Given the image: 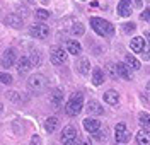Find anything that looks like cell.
I'll return each mask as SVG.
<instances>
[{
    "instance_id": "obj_1",
    "label": "cell",
    "mask_w": 150,
    "mask_h": 145,
    "mask_svg": "<svg viewBox=\"0 0 150 145\" xmlns=\"http://www.w3.org/2000/svg\"><path fill=\"white\" fill-rule=\"evenodd\" d=\"M91 28L99 36H112V33H114V26L111 22H108L106 19H101V17H92L91 19Z\"/></svg>"
},
{
    "instance_id": "obj_2",
    "label": "cell",
    "mask_w": 150,
    "mask_h": 145,
    "mask_svg": "<svg viewBox=\"0 0 150 145\" xmlns=\"http://www.w3.org/2000/svg\"><path fill=\"white\" fill-rule=\"evenodd\" d=\"M82 103H84V96L80 94V92H74L70 99L67 101V115L68 116H77L80 115V111H82Z\"/></svg>"
},
{
    "instance_id": "obj_3",
    "label": "cell",
    "mask_w": 150,
    "mask_h": 145,
    "mask_svg": "<svg viewBox=\"0 0 150 145\" xmlns=\"http://www.w3.org/2000/svg\"><path fill=\"white\" fill-rule=\"evenodd\" d=\"M80 142H82V138L79 137L75 126L67 125L63 128V132H62V144L63 145H80Z\"/></svg>"
},
{
    "instance_id": "obj_4",
    "label": "cell",
    "mask_w": 150,
    "mask_h": 145,
    "mask_svg": "<svg viewBox=\"0 0 150 145\" xmlns=\"http://www.w3.org/2000/svg\"><path fill=\"white\" fill-rule=\"evenodd\" d=\"M28 86H29L31 91H34V92H41V91H45V87H46V77L41 75V74H34V75L29 77Z\"/></svg>"
},
{
    "instance_id": "obj_5",
    "label": "cell",
    "mask_w": 150,
    "mask_h": 145,
    "mask_svg": "<svg viewBox=\"0 0 150 145\" xmlns=\"http://www.w3.org/2000/svg\"><path fill=\"white\" fill-rule=\"evenodd\" d=\"M114 138H116L118 144H126L131 138L130 130H128V126L125 125V123H118L116 125V128H114Z\"/></svg>"
},
{
    "instance_id": "obj_6",
    "label": "cell",
    "mask_w": 150,
    "mask_h": 145,
    "mask_svg": "<svg viewBox=\"0 0 150 145\" xmlns=\"http://www.w3.org/2000/svg\"><path fill=\"white\" fill-rule=\"evenodd\" d=\"M50 60L53 65H63V63H67V51L60 46H55V48H51Z\"/></svg>"
},
{
    "instance_id": "obj_7",
    "label": "cell",
    "mask_w": 150,
    "mask_h": 145,
    "mask_svg": "<svg viewBox=\"0 0 150 145\" xmlns=\"http://www.w3.org/2000/svg\"><path fill=\"white\" fill-rule=\"evenodd\" d=\"M29 34L33 38H38V39H45L50 36V28L46 24H33L29 28Z\"/></svg>"
},
{
    "instance_id": "obj_8",
    "label": "cell",
    "mask_w": 150,
    "mask_h": 145,
    "mask_svg": "<svg viewBox=\"0 0 150 145\" xmlns=\"http://www.w3.org/2000/svg\"><path fill=\"white\" fill-rule=\"evenodd\" d=\"M16 63V51L14 50H5L2 53V68H10Z\"/></svg>"
},
{
    "instance_id": "obj_9",
    "label": "cell",
    "mask_w": 150,
    "mask_h": 145,
    "mask_svg": "<svg viewBox=\"0 0 150 145\" xmlns=\"http://www.w3.org/2000/svg\"><path fill=\"white\" fill-rule=\"evenodd\" d=\"M133 10V5H131V0H121L118 4V16L120 17H128Z\"/></svg>"
},
{
    "instance_id": "obj_10",
    "label": "cell",
    "mask_w": 150,
    "mask_h": 145,
    "mask_svg": "<svg viewBox=\"0 0 150 145\" xmlns=\"http://www.w3.org/2000/svg\"><path fill=\"white\" fill-rule=\"evenodd\" d=\"M130 48L135 51V53H143L145 51V39L142 38V36H135V38L130 41Z\"/></svg>"
},
{
    "instance_id": "obj_11",
    "label": "cell",
    "mask_w": 150,
    "mask_h": 145,
    "mask_svg": "<svg viewBox=\"0 0 150 145\" xmlns=\"http://www.w3.org/2000/svg\"><path fill=\"white\" fill-rule=\"evenodd\" d=\"M50 103L55 108H60L63 103V91L62 89H53L51 94H50Z\"/></svg>"
},
{
    "instance_id": "obj_12",
    "label": "cell",
    "mask_w": 150,
    "mask_h": 145,
    "mask_svg": "<svg viewBox=\"0 0 150 145\" xmlns=\"http://www.w3.org/2000/svg\"><path fill=\"white\" fill-rule=\"evenodd\" d=\"M31 58H26V57H21L17 62V72L19 75H26L29 72V68H31Z\"/></svg>"
},
{
    "instance_id": "obj_13",
    "label": "cell",
    "mask_w": 150,
    "mask_h": 145,
    "mask_svg": "<svg viewBox=\"0 0 150 145\" xmlns=\"http://www.w3.org/2000/svg\"><path fill=\"white\" fill-rule=\"evenodd\" d=\"M87 113H89V115L97 116V115H103V113H104V109H103V106H101V104H99L97 101L91 99V101L87 103Z\"/></svg>"
},
{
    "instance_id": "obj_14",
    "label": "cell",
    "mask_w": 150,
    "mask_h": 145,
    "mask_svg": "<svg viewBox=\"0 0 150 145\" xmlns=\"http://www.w3.org/2000/svg\"><path fill=\"white\" fill-rule=\"evenodd\" d=\"M84 128L89 132V133H96L97 130H101V123L97 120H92V118H85L84 120Z\"/></svg>"
},
{
    "instance_id": "obj_15",
    "label": "cell",
    "mask_w": 150,
    "mask_h": 145,
    "mask_svg": "<svg viewBox=\"0 0 150 145\" xmlns=\"http://www.w3.org/2000/svg\"><path fill=\"white\" fill-rule=\"evenodd\" d=\"M104 101L108 103V104H111V106H116L118 103H120V94L116 92V91H106L104 92Z\"/></svg>"
},
{
    "instance_id": "obj_16",
    "label": "cell",
    "mask_w": 150,
    "mask_h": 145,
    "mask_svg": "<svg viewBox=\"0 0 150 145\" xmlns=\"http://www.w3.org/2000/svg\"><path fill=\"white\" fill-rule=\"evenodd\" d=\"M5 24L7 26H10V28H22V19L19 17V16H16V14H9L7 17H5Z\"/></svg>"
},
{
    "instance_id": "obj_17",
    "label": "cell",
    "mask_w": 150,
    "mask_h": 145,
    "mask_svg": "<svg viewBox=\"0 0 150 145\" xmlns=\"http://www.w3.org/2000/svg\"><path fill=\"white\" fill-rule=\"evenodd\" d=\"M67 51H68L70 55H80V53H82L80 43H79V41H75V39L67 41Z\"/></svg>"
},
{
    "instance_id": "obj_18",
    "label": "cell",
    "mask_w": 150,
    "mask_h": 145,
    "mask_svg": "<svg viewBox=\"0 0 150 145\" xmlns=\"http://www.w3.org/2000/svg\"><path fill=\"white\" fill-rule=\"evenodd\" d=\"M77 70H79L80 75H87V74L91 72V63H89V60H87V58H80V60L77 62Z\"/></svg>"
},
{
    "instance_id": "obj_19",
    "label": "cell",
    "mask_w": 150,
    "mask_h": 145,
    "mask_svg": "<svg viewBox=\"0 0 150 145\" xmlns=\"http://www.w3.org/2000/svg\"><path fill=\"white\" fill-rule=\"evenodd\" d=\"M137 144L138 145H150V130H140L137 133Z\"/></svg>"
},
{
    "instance_id": "obj_20",
    "label": "cell",
    "mask_w": 150,
    "mask_h": 145,
    "mask_svg": "<svg viewBox=\"0 0 150 145\" xmlns=\"http://www.w3.org/2000/svg\"><path fill=\"white\" fill-rule=\"evenodd\" d=\"M118 74H120V77L125 79V80H131V72H130L128 63H118Z\"/></svg>"
},
{
    "instance_id": "obj_21",
    "label": "cell",
    "mask_w": 150,
    "mask_h": 145,
    "mask_svg": "<svg viewBox=\"0 0 150 145\" xmlns=\"http://www.w3.org/2000/svg\"><path fill=\"white\" fill-rule=\"evenodd\" d=\"M104 82V72L101 68H94L92 72V84L94 86H101Z\"/></svg>"
},
{
    "instance_id": "obj_22",
    "label": "cell",
    "mask_w": 150,
    "mask_h": 145,
    "mask_svg": "<svg viewBox=\"0 0 150 145\" xmlns=\"http://www.w3.org/2000/svg\"><path fill=\"white\" fill-rule=\"evenodd\" d=\"M56 126H58V118H55V116H50L45 121V128H46L48 133H53L56 130Z\"/></svg>"
},
{
    "instance_id": "obj_23",
    "label": "cell",
    "mask_w": 150,
    "mask_h": 145,
    "mask_svg": "<svg viewBox=\"0 0 150 145\" xmlns=\"http://www.w3.org/2000/svg\"><path fill=\"white\" fill-rule=\"evenodd\" d=\"M138 121L145 130H150V115L149 113H140L138 115Z\"/></svg>"
},
{
    "instance_id": "obj_24",
    "label": "cell",
    "mask_w": 150,
    "mask_h": 145,
    "mask_svg": "<svg viewBox=\"0 0 150 145\" xmlns=\"http://www.w3.org/2000/svg\"><path fill=\"white\" fill-rule=\"evenodd\" d=\"M126 63H128V67L133 68V70H140V67H142L140 62L133 57V55H126Z\"/></svg>"
},
{
    "instance_id": "obj_25",
    "label": "cell",
    "mask_w": 150,
    "mask_h": 145,
    "mask_svg": "<svg viewBox=\"0 0 150 145\" xmlns=\"http://www.w3.org/2000/svg\"><path fill=\"white\" fill-rule=\"evenodd\" d=\"M84 31H85V28H84V24H82V22H75L74 26L70 28V33H72V34H75V36L84 34Z\"/></svg>"
},
{
    "instance_id": "obj_26",
    "label": "cell",
    "mask_w": 150,
    "mask_h": 145,
    "mask_svg": "<svg viewBox=\"0 0 150 145\" xmlns=\"http://www.w3.org/2000/svg\"><path fill=\"white\" fill-rule=\"evenodd\" d=\"M108 75H109L111 79H118L120 77V74H118V65L109 63V65H108Z\"/></svg>"
},
{
    "instance_id": "obj_27",
    "label": "cell",
    "mask_w": 150,
    "mask_h": 145,
    "mask_svg": "<svg viewBox=\"0 0 150 145\" xmlns=\"http://www.w3.org/2000/svg\"><path fill=\"white\" fill-rule=\"evenodd\" d=\"M34 16H36L38 21H46V19H50V12H48V10H45V9H38L36 12H34Z\"/></svg>"
},
{
    "instance_id": "obj_28",
    "label": "cell",
    "mask_w": 150,
    "mask_h": 145,
    "mask_svg": "<svg viewBox=\"0 0 150 145\" xmlns=\"http://www.w3.org/2000/svg\"><path fill=\"white\" fill-rule=\"evenodd\" d=\"M31 63L33 65H39L41 63V53H38L36 50H33V53H31Z\"/></svg>"
},
{
    "instance_id": "obj_29",
    "label": "cell",
    "mask_w": 150,
    "mask_h": 145,
    "mask_svg": "<svg viewBox=\"0 0 150 145\" xmlns=\"http://www.w3.org/2000/svg\"><path fill=\"white\" fill-rule=\"evenodd\" d=\"M135 28H137V26H135L133 22H126V24H123V31H125V33H133Z\"/></svg>"
},
{
    "instance_id": "obj_30",
    "label": "cell",
    "mask_w": 150,
    "mask_h": 145,
    "mask_svg": "<svg viewBox=\"0 0 150 145\" xmlns=\"http://www.w3.org/2000/svg\"><path fill=\"white\" fill-rule=\"evenodd\" d=\"M104 135H106V132L104 130H97L96 133H92V137L96 140H104Z\"/></svg>"
},
{
    "instance_id": "obj_31",
    "label": "cell",
    "mask_w": 150,
    "mask_h": 145,
    "mask_svg": "<svg viewBox=\"0 0 150 145\" xmlns=\"http://www.w3.org/2000/svg\"><path fill=\"white\" fill-rule=\"evenodd\" d=\"M31 145H41V138H39V135H33L31 137Z\"/></svg>"
},
{
    "instance_id": "obj_32",
    "label": "cell",
    "mask_w": 150,
    "mask_h": 145,
    "mask_svg": "<svg viewBox=\"0 0 150 145\" xmlns=\"http://www.w3.org/2000/svg\"><path fill=\"white\" fill-rule=\"evenodd\" d=\"M2 82H4V84H10V82H12V77H10L9 74H2Z\"/></svg>"
},
{
    "instance_id": "obj_33",
    "label": "cell",
    "mask_w": 150,
    "mask_h": 145,
    "mask_svg": "<svg viewBox=\"0 0 150 145\" xmlns=\"http://www.w3.org/2000/svg\"><path fill=\"white\" fill-rule=\"evenodd\" d=\"M142 19L149 21V22H150V9H145L143 12H142Z\"/></svg>"
},
{
    "instance_id": "obj_34",
    "label": "cell",
    "mask_w": 150,
    "mask_h": 145,
    "mask_svg": "<svg viewBox=\"0 0 150 145\" xmlns=\"http://www.w3.org/2000/svg\"><path fill=\"white\" fill-rule=\"evenodd\" d=\"M7 97H9L10 101H17V92L10 91V92H7Z\"/></svg>"
},
{
    "instance_id": "obj_35",
    "label": "cell",
    "mask_w": 150,
    "mask_h": 145,
    "mask_svg": "<svg viewBox=\"0 0 150 145\" xmlns=\"http://www.w3.org/2000/svg\"><path fill=\"white\" fill-rule=\"evenodd\" d=\"M143 58H145V60H150V48H145V51H143Z\"/></svg>"
},
{
    "instance_id": "obj_36",
    "label": "cell",
    "mask_w": 150,
    "mask_h": 145,
    "mask_svg": "<svg viewBox=\"0 0 150 145\" xmlns=\"http://www.w3.org/2000/svg\"><path fill=\"white\" fill-rule=\"evenodd\" d=\"M80 145H92V144H91V140H89V138H82Z\"/></svg>"
},
{
    "instance_id": "obj_37",
    "label": "cell",
    "mask_w": 150,
    "mask_h": 145,
    "mask_svg": "<svg viewBox=\"0 0 150 145\" xmlns=\"http://www.w3.org/2000/svg\"><path fill=\"white\" fill-rule=\"evenodd\" d=\"M145 38L149 39V43H150V31H149V29H147V31H145Z\"/></svg>"
},
{
    "instance_id": "obj_38",
    "label": "cell",
    "mask_w": 150,
    "mask_h": 145,
    "mask_svg": "<svg viewBox=\"0 0 150 145\" xmlns=\"http://www.w3.org/2000/svg\"><path fill=\"white\" fill-rule=\"evenodd\" d=\"M147 92H149V96H150V80H149V84H147Z\"/></svg>"
}]
</instances>
